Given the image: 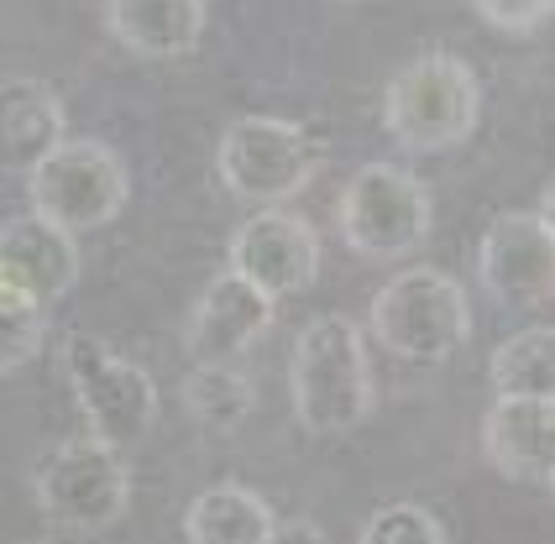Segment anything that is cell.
I'll return each mask as SVG.
<instances>
[{
    "mask_svg": "<svg viewBox=\"0 0 555 544\" xmlns=\"http://www.w3.org/2000/svg\"><path fill=\"white\" fill-rule=\"evenodd\" d=\"M184 409L205 429H236L257 409V388L231 362H199L184 383Z\"/></svg>",
    "mask_w": 555,
    "mask_h": 544,
    "instance_id": "ac0fdd59",
    "label": "cell"
},
{
    "mask_svg": "<svg viewBox=\"0 0 555 544\" xmlns=\"http://www.w3.org/2000/svg\"><path fill=\"white\" fill-rule=\"evenodd\" d=\"M63 137H68V116H63L59 90L27 74H5L0 79V168L31 173Z\"/></svg>",
    "mask_w": 555,
    "mask_h": 544,
    "instance_id": "5bb4252c",
    "label": "cell"
},
{
    "mask_svg": "<svg viewBox=\"0 0 555 544\" xmlns=\"http://www.w3.org/2000/svg\"><path fill=\"white\" fill-rule=\"evenodd\" d=\"M320 168V152L305 137V126L278 116H242L225 126L216 147L220 183L247 205H283L294 199Z\"/></svg>",
    "mask_w": 555,
    "mask_h": 544,
    "instance_id": "ba28073f",
    "label": "cell"
},
{
    "mask_svg": "<svg viewBox=\"0 0 555 544\" xmlns=\"http://www.w3.org/2000/svg\"><path fill=\"white\" fill-rule=\"evenodd\" d=\"M231 272L257 283L268 299L305 294L314 283V272H320V242H314L309 220L278 210V205H262L231 236Z\"/></svg>",
    "mask_w": 555,
    "mask_h": 544,
    "instance_id": "30bf717a",
    "label": "cell"
},
{
    "mask_svg": "<svg viewBox=\"0 0 555 544\" xmlns=\"http://www.w3.org/2000/svg\"><path fill=\"white\" fill-rule=\"evenodd\" d=\"M482 90L472 63L456 53H425L403 63L383 90V126L409 152H451L477 131Z\"/></svg>",
    "mask_w": 555,
    "mask_h": 544,
    "instance_id": "7a4b0ae2",
    "label": "cell"
},
{
    "mask_svg": "<svg viewBox=\"0 0 555 544\" xmlns=\"http://www.w3.org/2000/svg\"><path fill=\"white\" fill-rule=\"evenodd\" d=\"M278 534L273 508L251 492V487H210L189 503L184 540L189 544H268Z\"/></svg>",
    "mask_w": 555,
    "mask_h": 544,
    "instance_id": "2e32d148",
    "label": "cell"
},
{
    "mask_svg": "<svg viewBox=\"0 0 555 544\" xmlns=\"http://www.w3.org/2000/svg\"><path fill=\"white\" fill-rule=\"evenodd\" d=\"M63 372L74 403L90 424L94 440L105 445H137L157 424V383L147 366L116 357L94 335H68L63 340Z\"/></svg>",
    "mask_w": 555,
    "mask_h": 544,
    "instance_id": "52a82bcc",
    "label": "cell"
},
{
    "mask_svg": "<svg viewBox=\"0 0 555 544\" xmlns=\"http://www.w3.org/2000/svg\"><path fill=\"white\" fill-rule=\"evenodd\" d=\"M105 27L137 59H184L205 37V0H105Z\"/></svg>",
    "mask_w": 555,
    "mask_h": 544,
    "instance_id": "9a60e30c",
    "label": "cell"
},
{
    "mask_svg": "<svg viewBox=\"0 0 555 544\" xmlns=\"http://www.w3.org/2000/svg\"><path fill=\"white\" fill-rule=\"evenodd\" d=\"M540 215L551 220V231H555V179L545 183V194H540Z\"/></svg>",
    "mask_w": 555,
    "mask_h": 544,
    "instance_id": "603a6c76",
    "label": "cell"
},
{
    "mask_svg": "<svg viewBox=\"0 0 555 544\" xmlns=\"http://www.w3.org/2000/svg\"><path fill=\"white\" fill-rule=\"evenodd\" d=\"M37 514L63 534H100L121 523L131 503V471L121 461V445L105 440H63L59 451L37 466Z\"/></svg>",
    "mask_w": 555,
    "mask_h": 544,
    "instance_id": "277c9868",
    "label": "cell"
},
{
    "mask_svg": "<svg viewBox=\"0 0 555 544\" xmlns=\"http://www.w3.org/2000/svg\"><path fill=\"white\" fill-rule=\"evenodd\" d=\"M493 393L514 398H555V325H529L508 335L488 362Z\"/></svg>",
    "mask_w": 555,
    "mask_h": 544,
    "instance_id": "e0dca14e",
    "label": "cell"
},
{
    "mask_svg": "<svg viewBox=\"0 0 555 544\" xmlns=\"http://www.w3.org/2000/svg\"><path fill=\"white\" fill-rule=\"evenodd\" d=\"M31 210L63 231H100L126 210V163L94 137H63L27 173Z\"/></svg>",
    "mask_w": 555,
    "mask_h": 544,
    "instance_id": "8992f818",
    "label": "cell"
},
{
    "mask_svg": "<svg viewBox=\"0 0 555 544\" xmlns=\"http://www.w3.org/2000/svg\"><path fill=\"white\" fill-rule=\"evenodd\" d=\"M288 393H294V419L320 440L346 435L367 419L372 366L362 331L346 314H320L299 331L288 362Z\"/></svg>",
    "mask_w": 555,
    "mask_h": 544,
    "instance_id": "6da1fadb",
    "label": "cell"
},
{
    "mask_svg": "<svg viewBox=\"0 0 555 544\" xmlns=\"http://www.w3.org/2000/svg\"><path fill=\"white\" fill-rule=\"evenodd\" d=\"M372 340L399 362H446L472 340V303L456 277L409 268L372 294Z\"/></svg>",
    "mask_w": 555,
    "mask_h": 544,
    "instance_id": "3957f363",
    "label": "cell"
},
{
    "mask_svg": "<svg viewBox=\"0 0 555 544\" xmlns=\"http://www.w3.org/2000/svg\"><path fill=\"white\" fill-rule=\"evenodd\" d=\"M477 277L508 309H540L555 299V231L545 215H498L477 251Z\"/></svg>",
    "mask_w": 555,
    "mask_h": 544,
    "instance_id": "9c48e42d",
    "label": "cell"
},
{
    "mask_svg": "<svg viewBox=\"0 0 555 544\" xmlns=\"http://www.w3.org/2000/svg\"><path fill=\"white\" fill-rule=\"evenodd\" d=\"M273 303L257 283H247L242 272H220L216 283L199 294L194 314H189L184 346L194 362H231L242 357L247 346H257L268 325H273Z\"/></svg>",
    "mask_w": 555,
    "mask_h": 544,
    "instance_id": "8fae6325",
    "label": "cell"
},
{
    "mask_svg": "<svg viewBox=\"0 0 555 544\" xmlns=\"http://www.w3.org/2000/svg\"><path fill=\"white\" fill-rule=\"evenodd\" d=\"M362 540L367 544H446L451 534H446V523L430 508H420V503H388V508H377L367 518Z\"/></svg>",
    "mask_w": 555,
    "mask_h": 544,
    "instance_id": "ffe728a7",
    "label": "cell"
},
{
    "mask_svg": "<svg viewBox=\"0 0 555 544\" xmlns=\"http://www.w3.org/2000/svg\"><path fill=\"white\" fill-rule=\"evenodd\" d=\"M472 11L503 37H529L555 22V0H472Z\"/></svg>",
    "mask_w": 555,
    "mask_h": 544,
    "instance_id": "44dd1931",
    "label": "cell"
},
{
    "mask_svg": "<svg viewBox=\"0 0 555 544\" xmlns=\"http://www.w3.org/2000/svg\"><path fill=\"white\" fill-rule=\"evenodd\" d=\"M42 340H48L42 303L0 283V377H5V372H22V366L42 351Z\"/></svg>",
    "mask_w": 555,
    "mask_h": 544,
    "instance_id": "d6986e66",
    "label": "cell"
},
{
    "mask_svg": "<svg viewBox=\"0 0 555 544\" xmlns=\"http://www.w3.org/2000/svg\"><path fill=\"white\" fill-rule=\"evenodd\" d=\"M336 220L357 257L393 262V257H409V251H420L430 242L435 205L430 189L414 173H403L393 163H367V168H357V179L346 183Z\"/></svg>",
    "mask_w": 555,
    "mask_h": 544,
    "instance_id": "5b68a950",
    "label": "cell"
},
{
    "mask_svg": "<svg viewBox=\"0 0 555 544\" xmlns=\"http://www.w3.org/2000/svg\"><path fill=\"white\" fill-rule=\"evenodd\" d=\"M0 283L37 299L42 309L59 303L79 283V246L74 231H63L42 215H16L0 225Z\"/></svg>",
    "mask_w": 555,
    "mask_h": 544,
    "instance_id": "7c38bea8",
    "label": "cell"
},
{
    "mask_svg": "<svg viewBox=\"0 0 555 544\" xmlns=\"http://www.w3.org/2000/svg\"><path fill=\"white\" fill-rule=\"evenodd\" d=\"M273 540H309V544H320V540H325V534H320L314 523H294V529H278Z\"/></svg>",
    "mask_w": 555,
    "mask_h": 544,
    "instance_id": "7402d4cb",
    "label": "cell"
},
{
    "mask_svg": "<svg viewBox=\"0 0 555 544\" xmlns=\"http://www.w3.org/2000/svg\"><path fill=\"white\" fill-rule=\"evenodd\" d=\"M482 451L508 482H545L555 471V398L498 393L482 419Z\"/></svg>",
    "mask_w": 555,
    "mask_h": 544,
    "instance_id": "4fadbf2b",
    "label": "cell"
},
{
    "mask_svg": "<svg viewBox=\"0 0 555 544\" xmlns=\"http://www.w3.org/2000/svg\"><path fill=\"white\" fill-rule=\"evenodd\" d=\"M545 482H551V492H555V471H551V477H545Z\"/></svg>",
    "mask_w": 555,
    "mask_h": 544,
    "instance_id": "cb8c5ba5",
    "label": "cell"
}]
</instances>
